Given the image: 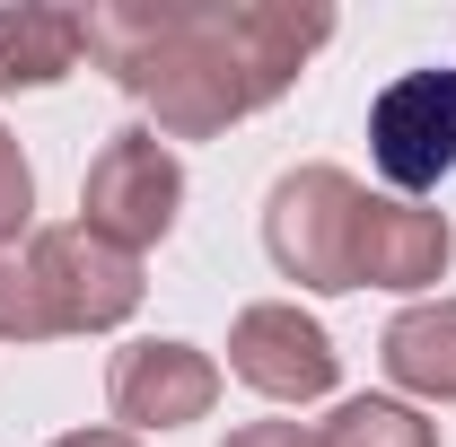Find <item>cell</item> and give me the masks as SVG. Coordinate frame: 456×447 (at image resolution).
<instances>
[{
	"instance_id": "6da1fadb",
	"label": "cell",
	"mask_w": 456,
	"mask_h": 447,
	"mask_svg": "<svg viewBox=\"0 0 456 447\" xmlns=\"http://www.w3.org/2000/svg\"><path fill=\"white\" fill-rule=\"evenodd\" d=\"M369 158L403 193H430L439 175H456V70H403L369 106Z\"/></svg>"
}]
</instances>
